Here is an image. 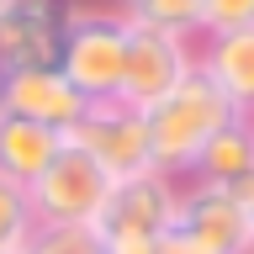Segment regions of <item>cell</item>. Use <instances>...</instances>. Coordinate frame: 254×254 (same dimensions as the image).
<instances>
[{
  "label": "cell",
  "instance_id": "cell-9",
  "mask_svg": "<svg viewBox=\"0 0 254 254\" xmlns=\"http://www.w3.org/2000/svg\"><path fill=\"white\" fill-rule=\"evenodd\" d=\"M0 111L5 117H27V122L59 127L64 138L74 122L90 111V101L59 74V69H27V74H0Z\"/></svg>",
  "mask_w": 254,
  "mask_h": 254
},
{
  "label": "cell",
  "instance_id": "cell-15",
  "mask_svg": "<svg viewBox=\"0 0 254 254\" xmlns=\"http://www.w3.org/2000/svg\"><path fill=\"white\" fill-rule=\"evenodd\" d=\"M21 254H101L95 228H32Z\"/></svg>",
  "mask_w": 254,
  "mask_h": 254
},
{
  "label": "cell",
  "instance_id": "cell-12",
  "mask_svg": "<svg viewBox=\"0 0 254 254\" xmlns=\"http://www.w3.org/2000/svg\"><path fill=\"white\" fill-rule=\"evenodd\" d=\"M249 170H254V127L244 122V117H233L222 132H212V138H206V148L196 154V164H190L186 180L228 190L233 180H244Z\"/></svg>",
  "mask_w": 254,
  "mask_h": 254
},
{
  "label": "cell",
  "instance_id": "cell-2",
  "mask_svg": "<svg viewBox=\"0 0 254 254\" xmlns=\"http://www.w3.org/2000/svg\"><path fill=\"white\" fill-rule=\"evenodd\" d=\"M122 59H127V11L122 5H69L59 74L85 101H117Z\"/></svg>",
  "mask_w": 254,
  "mask_h": 254
},
{
  "label": "cell",
  "instance_id": "cell-22",
  "mask_svg": "<svg viewBox=\"0 0 254 254\" xmlns=\"http://www.w3.org/2000/svg\"><path fill=\"white\" fill-rule=\"evenodd\" d=\"M249 127H254V122H249Z\"/></svg>",
  "mask_w": 254,
  "mask_h": 254
},
{
  "label": "cell",
  "instance_id": "cell-1",
  "mask_svg": "<svg viewBox=\"0 0 254 254\" xmlns=\"http://www.w3.org/2000/svg\"><path fill=\"white\" fill-rule=\"evenodd\" d=\"M238 111L228 106V95L212 85L206 69H190L170 95H159L154 106H143V122H148V159H154L159 175H170L175 186H186L196 154L206 148L212 132L233 122Z\"/></svg>",
  "mask_w": 254,
  "mask_h": 254
},
{
  "label": "cell",
  "instance_id": "cell-4",
  "mask_svg": "<svg viewBox=\"0 0 254 254\" xmlns=\"http://www.w3.org/2000/svg\"><path fill=\"white\" fill-rule=\"evenodd\" d=\"M254 228L249 212L217 186H180V206H175V228L164 233V254H249Z\"/></svg>",
  "mask_w": 254,
  "mask_h": 254
},
{
  "label": "cell",
  "instance_id": "cell-8",
  "mask_svg": "<svg viewBox=\"0 0 254 254\" xmlns=\"http://www.w3.org/2000/svg\"><path fill=\"white\" fill-rule=\"evenodd\" d=\"M69 0H11L0 11V74L59 69Z\"/></svg>",
  "mask_w": 254,
  "mask_h": 254
},
{
  "label": "cell",
  "instance_id": "cell-10",
  "mask_svg": "<svg viewBox=\"0 0 254 254\" xmlns=\"http://www.w3.org/2000/svg\"><path fill=\"white\" fill-rule=\"evenodd\" d=\"M196 69H206L212 85L228 95V106H233L244 122H254V27L201 37Z\"/></svg>",
  "mask_w": 254,
  "mask_h": 254
},
{
  "label": "cell",
  "instance_id": "cell-13",
  "mask_svg": "<svg viewBox=\"0 0 254 254\" xmlns=\"http://www.w3.org/2000/svg\"><path fill=\"white\" fill-rule=\"evenodd\" d=\"M127 21H143L154 32H170V37H201V0H132L122 5Z\"/></svg>",
  "mask_w": 254,
  "mask_h": 254
},
{
  "label": "cell",
  "instance_id": "cell-14",
  "mask_svg": "<svg viewBox=\"0 0 254 254\" xmlns=\"http://www.w3.org/2000/svg\"><path fill=\"white\" fill-rule=\"evenodd\" d=\"M32 228H37V217H32L27 186H16V180L0 175V254H21Z\"/></svg>",
  "mask_w": 254,
  "mask_h": 254
},
{
  "label": "cell",
  "instance_id": "cell-20",
  "mask_svg": "<svg viewBox=\"0 0 254 254\" xmlns=\"http://www.w3.org/2000/svg\"><path fill=\"white\" fill-rule=\"evenodd\" d=\"M117 5H132V0H117Z\"/></svg>",
  "mask_w": 254,
  "mask_h": 254
},
{
  "label": "cell",
  "instance_id": "cell-5",
  "mask_svg": "<svg viewBox=\"0 0 254 254\" xmlns=\"http://www.w3.org/2000/svg\"><path fill=\"white\" fill-rule=\"evenodd\" d=\"M69 143L85 148L111 180L154 170V159H148V122H143V111L127 106V101H90V111L74 122Z\"/></svg>",
  "mask_w": 254,
  "mask_h": 254
},
{
  "label": "cell",
  "instance_id": "cell-18",
  "mask_svg": "<svg viewBox=\"0 0 254 254\" xmlns=\"http://www.w3.org/2000/svg\"><path fill=\"white\" fill-rule=\"evenodd\" d=\"M249 228H254V201H249Z\"/></svg>",
  "mask_w": 254,
  "mask_h": 254
},
{
  "label": "cell",
  "instance_id": "cell-19",
  "mask_svg": "<svg viewBox=\"0 0 254 254\" xmlns=\"http://www.w3.org/2000/svg\"><path fill=\"white\" fill-rule=\"evenodd\" d=\"M5 5H11V0H0V11H5Z\"/></svg>",
  "mask_w": 254,
  "mask_h": 254
},
{
  "label": "cell",
  "instance_id": "cell-21",
  "mask_svg": "<svg viewBox=\"0 0 254 254\" xmlns=\"http://www.w3.org/2000/svg\"><path fill=\"white\" fill-rule=\"evenodd\" d=\"M249 254H254V244H249Z\"/></svg>",
  "mask_w": 254,
  "mask_h": 254
},
{
  "label": "cell",
  "instance_id": "cell-11",
  "mask_svg": "<svg viewBox=\"0 0 254 254\" xmlns=\"http://www.w3.org/2000/svg\"><path fill=\"white\" fill-rule=\"evenodd\" d=\"M59 148H64L59 127H43V122H27V117H5V111H0V175H5V180L32 186V180L53 164Z\"/></svg>",
  "mask_w": 254,
  "mask_h": 254
},
{
  "label": "cell",
  "instance_id": "cell-3",
  "mask_svg": "<svg viewBox=\"0 0 254 254\" xmlns=\"http://www.w3.org/2000/svg\"><path fill=\"white\" fill-rule=\"evenodd\" d=\"M111 186H117V180H111L85 148H74V143L64 138L53 164L27 186V201H32L37 228H90V222L101 217V206H106Z\"/></svg>",
  "mask_w": 254,
  "mask_h": 254
},
{
  "label": "cell",
  "instance_id": "cell-7",
  "mask_svg": "<svg viewBox=\"0 0 254 254\" xmlns=\"http://www.w3.org/2000/svg\"><path fill=\"white\" fill-rule=\"evenodd\" d=\"M190 69H196V48L186 37H170V32H154L143 21H127V59H122L117 101L143 111V106H154L159 95H170Z\"/></svg>",
  "mask_w": 254,
  "mask_h": 254
},
{
  "label": "cell",
  "instance_id": "cell-17",
  "mask_svg": "<svg viewBox=\"0 0 254 254\" xmlns=\"http://www.w3.org/2000/svg\"><path fill=\"white\" fill-rule=\"evenodd\" d=\"M101 254H164V238H117L101 244Z\"/></svg>",
  "mask_w": 254,
  "mask_h": 254
},
{
  "label": "cell",
  "instance_id": "cell-6",
  "mask_svg": "<svg viewBox=\"0 0 254 254\" xmlns=\"http://www.w3.org/2000/svg\"><path fill=\"white\" fill-rule=\"evenodd\" d=\"M175 206H180V186L159 170L127 175L117 180L101 206V217L90 222L101 244H117V238H164L175 228Z\"/></svg>",
  "mask_w": 254,
  "mask_h": 254
},
{
  "label": "cell",
  "instance_id": "cell-16",
  "mask_svg": "<svg viewBox=\"0 0 254 254\" xmlns=\"http://www.w3.org/2000/svg\"><path fill=\"white\" fill-rule=\"evenodd\" d=\"M254 27V0H201V37Z\"/></svg>",
  "mask_w": 254,
  "mask_h": 254
}]
</instances>
